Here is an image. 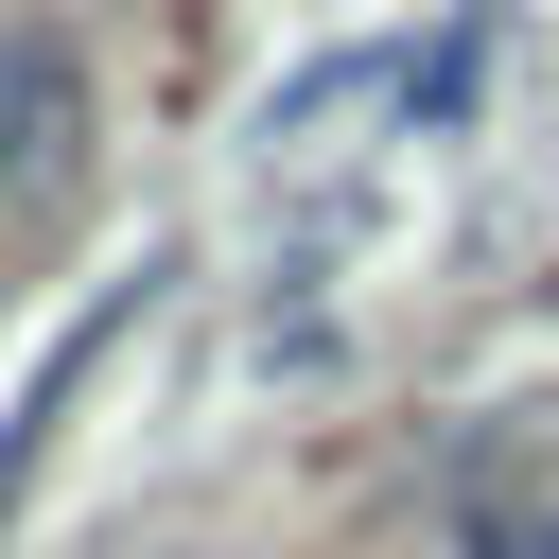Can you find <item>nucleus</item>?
<instances>
[{
  "mask_svg": "<svg viewBox=\"0 0 559 559\" xmlns=\"http://www.w3.org/2000/svg\"><path fill=\"white\" fill-rule=\"evenodd\" d=\"M70 140H87V87H70V35L0 17V210H35V192L70 175Z\"/></svg>",
  "mask_w": 559,
  "mask_h": 559,
  "instance_id": "nucleus-1",
  "label": "nucleus"
},
{
  "mask_svg": "<svg viewBox=\"0 0 559 559\" xmlns=\"http://www.w3.org/2000/svg\"><path fill=\"white\" fill-rule=\"evenodd\" d=\"M454 542H472V559H559V437H507V454L454 489Z\"/></svg>",
  "mask_w": 559,
  "mask_h": 559,
  "instance_id": "nucleus-2",
  "label": "nucleus"
}]
</instances>
